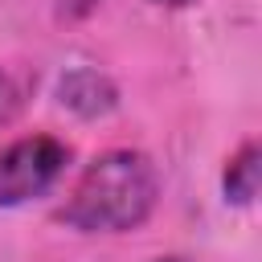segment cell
<instances>
[{
	"label": "cell",
	"mask_w": 262,
	"mask_h": 262,
	"mask_svg": "<svg viewBox=\"0 0 262 262\" xmlns=\"http://www.w3.org/2000/svg\"><path fill=\"white\" fill-rule=\"evenodd\" d=\"M156 205L160 172L151 156L139 147H111L78 172L53 221L74 233H131L156 213Z\"/></svg>",
	"instance_id": "cell-1"
},
{
	"label": "cell",
	"mask_w": 262,
	"mask_h": 262,
	"mask_svg": "<svg viewBox=\"0 0 262 262\" xmlns=\"http://www.w3.org/2000/svg\"><path fill=\"white\" fill-rule=\"evenodd\" d=\"M74 160V147L49 131L20 135L0 147V209H20L53 192Z\"/></svg>",
	"instance_id": "cell-2"
},
{
	"label": "cell",
	"mask_w": 262,
	"mask_h": 262,
	"mask_svg": "<svg viewBox=\"0 0 262 262\" xmlns=\"http://www.w3.org/2000/svg\"><path fill=\"white\" fill-rule=\"evenodd\" d=\"M57 102L74 115V119H106L119 106V86L111 74L94 70V66H74L57 78Z\"/></svg>",
	"instance_id": "cell-3"
},
{
	"label": "cell",
	"mask_w": 262,
	"mask_h": 262,
	"mask_svg": "<svg viewBox=\"0 0 262 262\" xmlns=\"http://www.w3.org/2000/svg\"><path fill=\"white\" fill-rule=\"evenodd\" d=\"M258 184H262V147H258V139H246L221 168V196H225V205L246 209V205H254Z\"/></svg>",
	"instance_id": "cell-4"
},
{
	"label": "cell",
	"mask_w": 262,
	"mask_h": 262,
	"mask_svg": "<svg viewBox=\"0 0 262 262\" xmlns=\"http://www.w3.org/2000/svg\"><path fill=\"white\" fill-rule=\"evenodd\" d=\"M20 111H25V82L0 66V127H8Z\"/></svg>",
	"instance_id": "cell-5"
},
{
	"label": "cell",
	"mask_w": 262,
	"mask_h": 262,
	"mask_svg": "<svg viewBox=\"0 0 262 262\" xmlns=\"http://www.w3.org/2000/svg\"><path fill=\"white\" fill-rule=\"evenodd\" d=\"M151 4H160V8H188V4H196V0H151Z\"/></svg>",
	"instance_id": "cell-6"
},
{
	"label": "cell",
	"mask_w": 262,
	"mask_h": 262,
	"mask_svg": "<svg viewBox=\"0 0 262 262\" xmlns=\"http://www.w3.org/2000/svg\"><path fill=\"white\" fill-rule=\"evenodd\" d=\"M147 262H188L184 254H160V258H147Z\"/></svg>",
	"instance_id": "cell-7"
}]
</instances>
